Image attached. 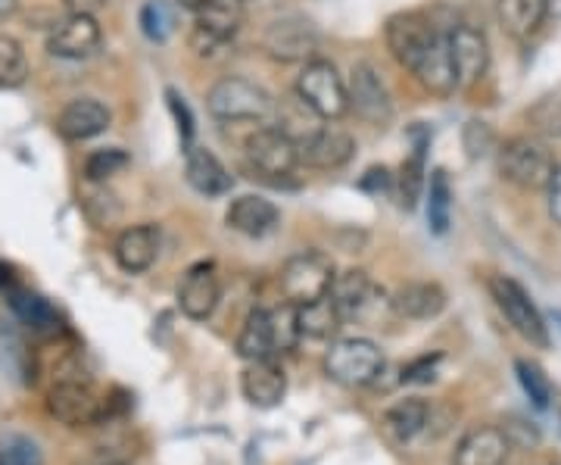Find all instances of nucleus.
Masks as SVG:
<instances>
[{"label":"nucleus","mask_w":561,"mask_h":465,"mask_svg":"<svg viewBox=\"0 0 561 465\" xmlns=\"http://www.w3.org/2000/svg\"><path fill=\"white\" fill-rule=\"evenodd\" d=\"M300 322H297V306H256L241 334H238V356L243 363H260V360H278L280 353L300 344Z\"/></svg>","instance_id":"f257e3e1"},{"label":"nucleus","mask_w":561,"mask_h":465,"mask_svg":"<svg viewBox=\"0 0 561 465\" xmlns=\"http://www.w3.org/2000/svg\"><path fill=\"white\" fill-rule=\"evenodd\" d=\"M496 169L505 182L522 188V191H546L559 172V162L546 147V141L534 138V135H518V138L500 144Z\"/></svg>","instance_id":"f03ea898"},{"label":"nucleus","mask_w":561,"mask_h":465,"mask_svg":"<svg viewBox=\"0 0 561 465\" xmlns=\"http://www.w3.org/2000/svg\"><path fill=\"white\" fill-rule=\"evenodd\" d=\"M44 404H47V412L66 428L103 426L106 419H113V400L101 394L88 378L47 387Z\"/></svg>","instance_id":"7ed1b4c3"},{"label":"nucleus","mask_w":561,"mask_h":465,"mask_svg":"<svg viewBox=\"0 0 561 465\" xmlns=\"http://www.w3.org/2000/svg\"><path fill=\"white\" fill-rule=\"evenodd\" d=\"M297 98L300 103L324 122H337L350 113V94L346 81L337 72V66L328 60L302 63L300 79H297Z\"/></svg>","instance_id":"20e7f679"},{"label":"nucleus","mask_w":561,"mask_h":465,"mask_svg":"<svg viewBox=\"0 0 561 465\" xmlns=\"http://www.w3.org/2000/svg\"><path fill=\"white\" fill-rule=\"evenodd\" d=\"M206 106L221 122H262L275 113L272 94L262 84L243 79V76H225V79L216 81L209 88Z\"/></svg>","instance_id":"39448f33"},{"label":"nucleus","mask_w":561,"mask_h":465,"mask_svg":"<svg viewBox=\"0 0 561 465\" xmlns=\"http://www.w3.org/2000/svg\"><path fill=\"white\" fill-rule=\"evenodd\" d=\"M324 372L343 387H365L378 382L383 372L381 347L368 338H343L331 344L324 356Z\"/></svg>","instance_id":"423d86ee"},{"label":"nucleus","mask_w":561,"mask_h":465,"mask_svg":"<svg viewBox=\"0 0 561 465\" xmlns=\"http://www.w3.org/2000/svg\"><path fill=\"white\" fill-rule=\"evenodd\" d=\"M331 284H334V263L316 250L290 257L278 275L280 297L294 306L312 304L324 294H331Z\"/></svg>","instance_id":"0eeeda50"},{"label":"nucleus","mask_w":561,"mask_h":465,"mask_svg":"<svg viewBox=\"0 0 561 465\" xmlns=\"http://www.w3.org/2000/svg\"><path fill=\"white\" fill-rule=\"evenodd\" d=\"M490 294H493L500 313L505 316V322L512 325L527 344L549 347V328H546L540 306L530 300V294L524 291L522 284L508 279V275H496V279H490Z\"/></svg>","instance_id":"6e6552de"},{"label":"nucleus","mask_w":561,"mask_h":465,"mask_svg":"<svg viewBox=\"0 0 561 465\" xmlns=\"http://www.w3.org/2000/svg\"><path fill=\"white\" fill-rule=\"evenodd\" d=\"M387 47L393 54V60L400 63L402 69L415 72V66L424 60V54L434 47V41L440 38L443 32L434 25L431 16H424L419 10H405L387 20Z\"/></svg>","instance_id":"1a4fd4ad"},{"label":"nucleus","mask_w":561,"mask_h":465,"mask_svg":"<svg viewBox=\"0 0 561 465\" xmlns=\"http://www.w3.org/2000/svg\"><path fill=\"white\" fill-rule=\"evenodd\" d=\"M247 160L256 172L268 175V179H287L300 166L297 138L290 132H284L280 125L256 128L247 138Z\"/></svg>","instance_id":"9d476101"},{"label":"nucleus","mask_w":561,"mask_h":465,"mask_svg":"<svg viewBox=\"0 0 561 465\" xmlns=\"http://www.w3.org/2000/svg\"><path fill=\"white\" fill-rule=\"evenodd\" d=\"M241 25L243 0H209L203 10H197V22L191 29V47L201 57H213L241 32Z\"/></svg>","instance_id":"9b49d317"},{"label":"nucleus","mask_w":561,"mask_h":465,"mask_svg":"<svg viewBox=\"0 0 561 465\" xmlns=\"http://www.w3.org/2000/svg\"><path fill=\"white\" fill-rule=\"evenodd\" d=\"M346 94H350V110L359 116L362 122L383 128L393 120V98L383 84L381 72L371 63H359L353 69V76L346 81Z\"/></svg>","instance_id":"f8f14e48"},{"label":"nucleus","mask_w":561,"mask_h":465,"mask_svg":"<svg viewBox=\"0 0 561 465\" xmlns=\"http://www.w3.org/2000/svg\"><path fill=\"white\" fill-rule=\"evenodd\" d=\"M319 29L302 16H284L275 20L265 35H262V47L272 60L280 63H309L316 60L319 50Z\"/></svg>","instance_id":"ddd939ff"},{"label":"nucleus","mask_w":561,"mask_h":465,"mask_svg":"<svg viewBox=\"0 0 561 465\" xmlns=\"http://www.w3.org/2000/svg\"><path fill=\"white\" fill-rule=\"evenodd\" d=\"M449 54L456 66V81L459 88H478L486 72H490V41L481 29L474 25H456L449 32Z\"/></svg>","instance_id":"4468645a"},{"label":"nucleus","mask_w":561,"mask_h":465,"mask_svg":"<svg viewBox=\"0 0 561 465\" xmlns=\"http://www.w3.org/2000/svg\"><path fill=\"white\" fill-rule=\"evenodd\" d=\"M297 150H300L302 166L331 172V169H343L356 157V138L337 125H324V128L309 132L306 138H297Z\"/></svg>","instance_id":"2eb2a0df"},{"label":"nucleus","mask_w":561,"mask_h":465,"mask_svg":"<svg viewBox=\"0 0 561 465\" xmlns=\"http://www.w3.org/2000/svg\"><path fill=\"white\" fill-rule=\"evenodd\" d=\"M331 297L343 313V319H359V322L371 319L383 304V291L362 269H346L341 275H334Z\"/></svg>","instance_id":"dca6fc26"},{"label":"nucleus","mask_w":561,"mask_h":465,"mask_svg":"<svg viewBox=\"0 0 561 465\" xmlns=\"http://www.w3.org/2000/svg\"><path fill=\"white\" fill-rule=\"evenodd\" d=\"M101 47V25L91 13H69L66 20L54 25L47 50L60 60H88Z\"/></svg>","instance_id":"f3484780"},{"label":"nucleus","mask_w":561,"mask_h":465,"mask_svg":"<svg viewBox=\"0 0 561 465\" xmlns=\"http://www.w3.org/2000/svg\"><path fill=\"white\" fill-rule=\"evenodd\" d=\"M221 300L219 269L213 263H197L184 272L179 284V306L181 313L194 322H203L216 313Z\"/></svg>","instance_id":"a211bd4d"},{"label":"nucleus","mask_w":561,"mask_h":465,"mask_svg":"<svg viewBox=\"0 0 561 465\" xmlns=\"http://www.w3.org/2000/svg\"><path fill=\"white\" fill-rule=\"evenodd\" d=\"M512 438L500 426H474L461 434L453 465H505L512 456Z\"/></svg>","instance_id":"6ab92c4d"},{"label":"nucleus","mask_w":561,"mask_h":465,"mask_svg":"<svg viewBox=\"0 0 561 465\" xmlns=\"http://www.w3.org/2000/svg\"><path fill=\"white\" fill-rule=\"evenodd\" d=\"M110 122H113V113L106 110V103L98 98H76L72 103H66L57 116V132L66 141H88V138L103 135Z\"/></svg>","instance_id":"aec40b11"},{"label":"nucleus","mask_w":561,"mask_h":465,"mask_svg":"<svg viewBox=\"0 0 561 465\" xmlns=\"http://www.w3.org/2000/svg\"><path fill=\"white\" fill-rule=\"evenodd\" d=\"M241 394L243 400L256 409H275L287 394V375L278 360L247 363V368L241 372Z\"/></svg>","instance_id":"412c9836"},{"label":"nucleus","mask_w":561,"mask_h":465,"mask_svg":"<svg viewBox=\"0 0 561 465\" xmlns=\"http://www.w3.org/2000/svg\"><path fill=\"white\" fill-rule=\"evenodd\" d=\"M184 175H187V184L203 197H225L234 184L231 172L221 166L219 157L197 144L184 150Z\"/></svg>","instance_id":"4be33fe9"},{"label":"nucleus","mask_w":561,"mask_h":465,"mask_svg":"<svg viewBox=\"0 0 561 465\" xmlns=\"http://www.w3.org/2000/svg\"><path fill=\"white\" fill-rule=\"evenodd\" d=\"M157 253H160V228L157 225H131L122 231L116 238V247H113L116 263L128 275L147 272L157 263Z\"/></svg>","instance_id":"5701e85b"},{"label":"nucleus","mask_w":561,"mask_h":465,"mask_svg":"<svg viewBox=\"0 0 561 465\" xmlns=\"http://www.w3.org/2000/svg\"><path fill=\"white\" fill-rule=\"evenodd\" d=\"M228 228H234L238 235L247 238H265L272 235L280 223L278 206L272 201H265L260 194H243L238 201H231L228 213H225Z\"/></svg>","instance_id":"b1692460"},{"label":"nucleus","mask_w":561,"mask_h":465,"mask_svg":"<svg viewBox=\"0 0 561 465\" xmlns=\"http://www.w3.org/2000/svg\"><path fill=\"white\" fill-rule=\"evenodd\" d=\"M446 291L437 282H409L390 297L393 313L412 322H431L446 309Z\"/></svg>","instance_id":"393cba45"},{"label":"nucleus","mask_w":561,"mask_h":465,"mask_svg":"<svg viewBox=\"0 0 561 465\" xmlns=\"http://www.w3.org/2000/svg\"><path fill=\"white\" fill-rule=\"evenodd\" d=\"M421 81L424 91L437 94V98H449L459 81H456V66H453V54H449V35H440L434 41V47L424 54V60L415 66L412 72Z\"/></svg>","instance_id":"a878e982"},{"label":"nucleus","mask_w":561,"mask_h":465,"mask_svg":"<svg viewBox=\"0 0 561 465\" xmlns=\"http://www.w3.org/2000/svg\"><path fill=\"white\" fill-rule=\"evenodd\" d=\"M427 147H431V132L419 125L412 132V157L402 162L400 175H397V194H400L402 209H415L424 188H427V166H424Z\"/></svg>","instance_id":"bb28decb"},{"label":"nucleus","mask_w":561,"mask_h":465,"mask_svg":"<svg viewBox=\"0 0 561 465\" xmlns=\"http://www.w3.org/2000/svg\"><path fill=\"white\" fill-rule=\"evenodd\" d=\"M500 25L512 38H534L549 20V0H496Z\"/></svg>","instance_id":"cd10ccee"},{"label":"nucleus","mask_w":561,"mask_h":465,"mask_svg":"<svg viewBox=\"0 0 561 465\" xmlns=\"http://www.w3.org/2000/svg\"><path fill=\"white\" fill-rule=\"evenodd\" d=\"M427 422H431V406H427V400H421V397H405V400L393 404L381 416V426L387 431V438L397 441V444L415 441L421 431L427 428Z\"/></svg>","instance_id":"c85d7f7f"},{"label":"nucleus","mask_w":561,"mask_h":465,"mask_svg":"<svg viewBox=\"0 0 561 465\" xmlns=\"http://www.w3.org/2000/svg\"><path fill=\"white\" fill-rule=\"evenodd\" d=\"M297 322H300L302 338H312V341H328L341 331V325L346 322L343 313L334 304L331 294H324L312 304L297 306Z\"/></svg>","instance_id":"c756f323"},{"label":"nucleus","mask_w":561,"mask_h":465,"mask_svg":"<svg viewBox=\"0 0 561 465\" xmlns=\"http://www.w3.org/2000/svg\"><path fill=\"white\" fill-rule=\"evenodd\" d=\"M10 306H13V313L20 316V322L28 325V328H32V331H38V334L57 338V334L62 331L60 313L54 309L50 300H44V297H38V294L16 291V294L10 297Z\"/></svg>","instance_id":"7c9ffc66"},{"label":"nucleus","mask_w":561,"mask_h":465,"mask_svg":"<svg viewBox=\"0 0 561 465\" xmlns=\"http://www.w3.org/2000/svg\"><path fill=\"white\" fill-rule=\"evenodd\" d=\"M427 225L434 235H446L449 231V223H453V184H449V175L446 169H434L427 175Z\"/></svg>","instance_id":"2f4dec72"},{"label":"nucleus","mask_w":561,"mask_h":465,"mask_svg":"<svg viewBox=\"0 0 561 465\" xmlns=\"http://www.w3.org/2000/svg\"><path fill=\"white\" fill-rule=\"evenodd\" d=\"M25 79H28V60L22 44L10 35H0V91L20 88Z\"/></svg>","instance_id":"473e14b6"},{"label":"nucleus","mask_w":561,"mask_h":465,"mask_svg":"<svg viewBox=\"0 0 561 465\" xmlns=\"http://www.w3.org/2000/svg\"><path fill=\"white\" fill-rule=\"evenodd\" d=\"M530 135L540 141H561V98H542L527 110Z\"/></svg>","instance_id":"72a5a7b5"},{"label":"nucleus","mask_w":561,"mask_h":465,"mask_svg":"<svg viewBox=\"0 0 561 465\" xmlns=\"http://www.w3.org/2000/svg\"><path fill=\"white\" fill-rule=\"evenodd\" d=\"M131 157L122 150V147H103V150H94L88 160H84V179L94 184L110 182L113 175H119L128 169Z\"/></svg>","instance_id":"f704fd0d"},{"label":"nucleus","mask_w":561,"mask_h":465,"mask_svg":"<svg viewBox=\"0 0 561 465\" xmlns=\"http://www.w3.org/2000/svg\"><path fill=\"white\" fill-rule=\"evenodd\" d=\"M140 29H144L147 38L157 41V44L172 38V32H175V13H172V7L165 0H147L144 10H140Z\"/></svg>","instance_id":"c9c22d12"},{"label":"nucleus","mask_w":561,"mask_h":465,"mask_svg":"<svg viewBox=\"0 0 561 465\" xmlns=\"http://www.w3.org/2000/svg\"><path fill=\"white\" fill-rule=\"evenodd\" d=\"M515 372H518V382H522L524 394L530 397V404L537 409H549L552 404V385L546 378L540 365L530 363V360H515Z\"/></svg>","instance_id":"e433bc0d"},{"label":"nucleus","mask_w":561,"mask_h":465,"mask_svg":"<svg viewBox=\"0 0 561 465\" xmlns=\"http://www.w3.org/2000/svg\"><path fill=\"white\" fill-rule=\"evenodd\" d=\"M461 147H465V157L474 162L483 160L486 154L496 150V132L493 125L483 120H468L461 128Z\"/></svg>","instance_id":"4c0bfd02"},{"label":"nucleus","mask_w":561,"mask_h":465,"mask_svg":"<svg viewBox=\"0 0 561 465\" xmlns=\"http://www.w3.org/2000/svg\"><path fill=\"white\" fill-rule=\"evenodd\" d=\"M0 460L7 465H44L38 444L32 438H22V434H13V438L3 441Z\"/></svg>","instance_id":"58836bf2"},{"label":"nucleus","mask_w":561,"mask_h":465,"mask_svg":"<svg viewBox=\"0 0 561 465\" xmlns=\"http://www.w3.org/2000/svg\"><path fill=\"white\" fill-rule=\"evenodd\" d=\"M165 101H169V113H172V120H175V125H179V138L181 144H184V150L194 144V113H191V106L184 103V98H181L175 88H169L165 91Z\"/></svg>","instance_id":"ea45409f"},{"label":"nucleus","mask_w":561,"mask_h":465,"mask_svg":"<svg viewBox=\"0 0 561 465\" xmlns=\"http://www.w3.org/2000/svg\"><path fill=\"white\" fill-rule=\"evenodd\" d=\"M440 360V353H434V356H421L415 363H409L402 368V385H427V382H434Z\"/></svg>","instance_id":"a19ab883"},{"label":"nucleus","mask_w":561,"mask_h":465,"mask_svg":"<svg viewBox=\"0 0 561 465\" xmlns=\"http://www.w3.org/2000/svg\"><path fill=\"white\" fill-rule=\"evenodd\" d=\"M362 191H368V194H387V191H393L397 188V175H390V169L387 166H371L365 175L359 179Z\"/></svg>","instance_id":"79ce46f5"},{"label":"nucleus","mask_w":561,"mask_h":465,"mask_svg":"<svg viewBox=\"0 0 561 465\" xmlns=\"http://www.w3.org/2000/svg\"><path fill=\"white\" fill-rule=\"evenodd\" d=\"M546 194H549V216L556 219V225H561V166L559 172H556V179L546 188Z\"/></svg>","instance_id":"37998d69"},{"label":"nucleus","mask_w":561,"mask_h":465,"mask_svg":"<svg viewBox=\"0 0 561 465\" xmlns=\"http://www.w3.org/2000/svg\"><path fill=\"white\" fill-rule=\"evenodd\" d=\"M103 3H106V0H66L69 13H91V16L101 10Z\"/></svg>","instance_id":"c03bdc74"},{"label":"nucleus","mask_w":561,"mask_h":465,"mask_svg":"<svg viewBox=\"0 0 561 465\" xmlns=\"http://www.w3.org/2000/svg\"><path fill=\"white\" fill-rule=\"evenodd\" d=\"M20 13V0H0V22Z\"/></svg>","instance_id":"a18cd8bd"},{"label":"nucleus","mask_w":561,"mask_h":465,"mask_svg":"<svg viewBox=\"0 0 561 465\" xmlns=\"http://www.w3.org/2000/svg\"><path fill=\"white\" fill-rule=\"evenodd\" d=\"M179 3L184 7V10H194V13H197V10H203V7H206L209 0H179Z\"/></svg>","instance_id":"49530a36"},{"label":"nucleus","mask_w":561,"mask_h":465,"mask_svg":"<svg viewBox=\"0 0 561 465\" xmlns=\"http://www.w3.org/2000/svg\"><path fill=\"white\" fill-rule=\"evenodd\" d=\"M7 282H10V269H7V265H0V287H7Z\"/></svg>","instance_id":"de8ad7c7"},{"label":"nucleus","mask_w":561,"mask_h":465,"mask_svg":"<svg viewBox=\"0 0 561 465\" xmlns=\"http://www.w3.org/2000/svg\"><path fill=\"white\" fill-rule=\"evenodd\" d=\"M0 465H7V463H3V460H0Z\"/></svg>","instance_id":"09e8293b"},{"label":"nucleus","mask_w":561,"mask_h":465,"mask_svg":"<svg viewBox=\"0 0 561 465\" xmlns=\"http://www.w3.org/2000/svg\"><path fill=\"white\" fill-rule=\"evenodd\" d=\"M110 465H119V463H110Z\"/></svg>","instance_id":"8fccbe9b"}]
</instances>
